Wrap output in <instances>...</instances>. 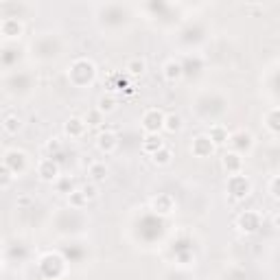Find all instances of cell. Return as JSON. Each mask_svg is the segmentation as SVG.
<instances>
[{"label":"cell","mask_w":280,"mask_h":280,"mask_svg":"<svg viewBox=\"0 0 280 280\" xmlns=\"http://www.w3.org/2000/svg\"><path fill=\"white\" fill-rule=\"evenodd\" d=\"M164 112L158 108H151L143 114V129L145 134H158L160 129H164Z\"/></svg>","instance_id":"obj_1"},{"label":"cell","mask_w":280,"mask_h":280,"mask_svg":"<svg viewBox=\"0 0 280 280\" xmlns=\"http://www.w3.org/2000/svg\"><path fill=\"white\" fill-rule=\"evenodd\" d=\"M228 191L232 197L236 199H243V197H248V195L252 193V182L245 178V175H230V180H228Z\"/></svg>","instance_id":"obj_2"},{"label":"cell","mask_w":280,"mask_h":280,"mask_svg":"<svg viewBox=\"0 0 280 280\" xmlns=\"http://www.w3.org/2000/svg\"><path fill=\"white\" fill-rule=\"evenodd\" d=\"M38 175L42 182H57L59 178V164L53 158H44L38 162Z\"/></svg>","instance_id":"obj_3"},{"label":"cell","mask_w":280,"mask_h":280,"mask_svg":"<svg viewBox=\"0 0 280 280\" xmlns=\"http://www.w3.org/2000/svg\"><path fill=\"white\" fill-rule=\"evenodd\" d=\"M230 145H232V151H236V153H243L245 151H250L252 147H254V136L250 134V131H234L232 136H230Z\"/></svg>","instance_id":"obj_4"},{"label":"cell","mask_w":280,"mask_h":280,"mask_svg":"<svg viewBox=\"0 0 280 280\" xmlns=\"http://www.w3.org/2000/svg\"><path fill=\"white\" fill-rule=\"evenodd\" d=\"M96 147L103 153H114L118 147V136L114 129H101L99 136H96Z\"/></svg>","instance_id":"obj_5"},{"label":"cell","mask_w":280,"mask_h":280,"mask_svg":"<svg viewBox=\"0 0 280 280\" xmlns=\"http://www.w3.org/2000/svg\"><path fill=\"white\" fill-rule=\"evenodd\" d=\"M221 166L228 171V175H241L243 171V156L236 151H226L221 156Z\"/></svg>","instance_id":"obj_6"},{"label":"cell","mask_w":280,"mask_h":280,"mask_svg":"<svg viewBox=\"0 0 280 280\" xmlns=\"http://www.w3.org/2000/svg\"><path fill=\"white\" fill-rule=\"evenodd\" d=\"M191 151L197 158H208L210 153L215 151V143L208 136H197V138L193 140V145H191Z\"/></svg>","instance_id":"obj_7"},{"label":"cell","mask_w":280,"mask_h":280,"mask_svg":"<svg viewBox=\"0 0 280 280\" xmlns=\"http://www.w3.org/2000/svg\"><path fill=\"white\" fill-rule=\"evenodd\" d=\"M0 31H3V35L7 40H16V38H20V35L24 33V26H22V22H18L16 18H3Z\"/></svg>","instance_id":"obj_8"},{"label":"cell","mask_w":280,"mask_h":280,"mask_svg":"<svg viewBox=\"0 0 280 280\" xmlns=\"http://www.w3.org/2000/svg\"><path fill=\"white\" fill-rule=\"evenodd\" d=\"M66 134L70 136V138H81L83 134H86V129H88V125H86V121L83 118H79V116H70L68 121H66Z\"/></svg>","instance_id":"obj_9"},{"label":"cell","mask_w":280,"mask_h":280,"mask_svg":"<svg viewBox=\"0 0 280 280\" xmlns=\"http://www.w3.org/2000/svg\"><path fill=\"white\" fill-rule=\"evenodd\" d=\"M230 136H232V134H230L228 127H226V125H221V123L213 125V127H210V131H208V138L215 143V147L230 143Z\"/></svg>","instance_id":"obj_10"},{"label":"cell","mask_w":280,"mask_h":280,"mask_svg":"<svg viewBox=\"0 0 280 280\" xmlns=\"http://www.w3.org/2000/svg\"><path fill=\"white\" fill-rule=\"evenodd\" d=\"M164 147V140L160 134H145L143 138V153H147V156H153L156 151H160Z\"/></svg>","instance_id":"obj_11"},{"label":"cell","mask_w":280,"mask_h":280,"mask_svg":"<svg viewBox=\"0 0 280 280\" xmlns=\"http://www.w3.org/2000/svg\"><path fill=\"white\" fill-rule=\"evenodd\" d=\"M110 175V169L105 166V162H92L88 166V178L90 182H94V184H101V182L108 180Z\"/></svg>","instance_id":"obj_12"},{"label":"cell","mask_w":280,"mask_h":280,"mask_svg":"<svg viewBox=\"0 0 280 280\" xmlns=\"http://www.w3.org/2000/svg\"><path fill=\"white\" fill-rule=\"evenodd\" d=\"M182 75H184V68H182L180 61L169 59V61L164 64V79L169 81V83L180 81V79H182Z\"/></svg>","instance_id":"obj_13"},{"label":"cell","mask_w":280,"mask_h":280,"mask_svg":"<svg viewBox=\"0 0 280 280\" xmlns=\"http://www.w3.org/2000/svg\"><path fill=\"white\" fill-rule=\"evenodd\" d=\"M151 206L160 215H169L173 210V199H171V195H158V197L151 201Z\"/></svg>","instance_id":"obj_14"},{"label":"cell","mask_w":280,"mask_h":280,"mask_svg":"<svg viewBox=\"0 0 280 280\" xmlns=\"http://www.w3.org/2000/svg\"><path fill=\"white\" fill-rule=\"evenodd\" d=\"M20 127H22V121H20L18 114H7L5 116V121H3V131H5V134L13 136V134H18Z\"/></svg>","instance_id":"obj_15"},{"label":"cell","mask_w":280,"mask_h":280,"mask_svg":"<svg viewBox=\"0 0 280 280\" xmlns=\"http://www.w3.org/2000/svg\"><path fill=\"white\" fill-rule=\"evenodd\" d=\"M153 160V164H158V166H166V164H171V160H173V151H171V147H162L160 151H156L151 156Z\"/></svg>","instance_id":"obj_16"},{"label":"cell","mask_w":280,"mask_h":280,"mask_svg":"<svg viewBox=\"0 0 280 280\" xmlns=\"http://www.w3.org/2000/svg\"><path fill=\"white\" fill-rule=\"evenodd\" d=\"M125 70H127L129 75H134V77L145 75V70H147V61H145V57H131V59L127 61V66H125Z\"/></svg>","instance_id":"obj_17"},{"label":"cell","mask_w":280,"mask_h":280,"mask_svg":"<svg viewBox=\"0 0 280 280\" xmlns=\"http://www.w3.org/2000/svg\"><path fill=\"white\" fill-rule=\"evenodd\" d=\"M182 116L178 114H166L164 116V131H169V134H178V131H182Z\"/></svg>","instance_id":"obj_18"},{"label":"cell","mask_w":280,"mask_h":280,"mask_svg":"<svg viewBox=\"0 0 280 280\" xmlns=\"http://www.w3.org/2000/svg\"><path fill=\"white\" fill-rule=\"evenodd\" d=\"M96 110H99L101 114H112V112L116 110V99L112 94H103L99 103H96Z\"/></svg>","instance_id":"obj_19"},{"label":"cell","mask_w":280,"mask_h":280,"mask_svg":"<svg viewBox=\"0 0 280 280\" xmlns=\"http://www.w3.org/2000/svg\"><path fill=\"white\" fill-rule=\"evenodd\" d=\"M68 201H70V206H75V208H81V206H86L90 199L86 197V195H83V191H81V188H75V191L68 195Z\"/></svg>","instance_id":"obj_20"},{"label":"cell","mask_w":280,"mask_h":280,"mask_svg":"<svg viewBox=\"0 0 280 280\" xmlns=\"http://www.w3.org/2000/svg\"><path fill=\"white\" fill-rule=\"evenodd\" d=\"M83 121H86L88 127H96V125H101V121H103V114H101V112L94 108V110H90L88 114L83 116Z\"/></svg>","instance_id":"obj_21"},{"label":"cell","mask_w":280,"mask_h":280,"mask_svg":"<svg viewBox=\"0 0 280 280\" xmlns=\"http://www.w3.org/2000/svg\"><path fill=\"white\" fill-rule=\"evenodd\" d=\"M13 178H16V175H13V171L9 169V166L3 164V182H0V186H3V188H9V184L13 182Z\"/></svg>","instance_id":"obj_22"},{"label":"cell","mask_w":280,"mask_h":280,"mask_svg":"<svg viewBox=\"0 0 280 280\" xmlns=\"http://www.w3.org/2000/svg\"><path fill=\"white\" fill-rule=\"evenodd\" d=\"M81 191H83V195H86V197H88L90 201H92V199L96 197V184H94V182H90V184H83V186H81Z\"/></svg>","instance_id":"obj_23"},{"label":"cell","mask_w":280,"mask_h":280,"mask_svg":"<svg viewBox=\"0 0 280 280\" xmlns=\"http://www.w3.org/2000/svg\"><path fill=\"white\" fill-rule=\"evenodd\" d=\"M271 116H276V121H269V118H267V127L271 131H280V110H274V112H271Z\"/></svg>","instance_id":"obj_24"},{"label":"cell","mask_w":280,"mask_h":280,"mask_svg":"<svg viewBox=\"0 0 280 280\" xmlns=\"http://www.w3.org/2000/svg\"><path fill=\"white\" fill-rule=\"evenodd\" d=\"M61 149V143L57 138H53L51 143H46V151H59Z\"/></svg>","instance_id":"obj_25"},{"label":"cell","mask_w":280,"mask_h":280,"mask_svg":"<svg viewBox=\"0 0 280 280\" xmlns=\"http://www.w3.org/2000/svg\"><path fill=\"white\" fill-rule=\"evenodd\" d=\"M29 201H31L29 197H20V199H18V204H20V206H26V204H29Z\"/></svg>","instance_id":"obj_26"},{"label":"cell","mask_w":280,"mask_h":280,"mask_svg":"<svg viewBox=\"0 0 280 280\" xmlns=\"http://www.w3.org/2000/svg\"><path fill=\"white\" fill-rule=\"evenodd\" d=\"M274 223H276V226H278V228H280V213H278V215H276V217H274Z\"/></svg>","instance_id":"obj_27"}]
</instances>
